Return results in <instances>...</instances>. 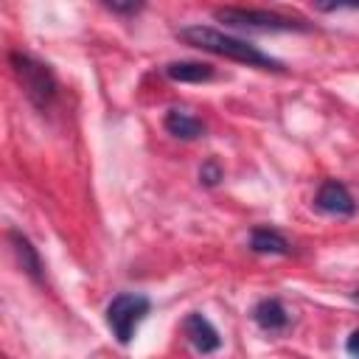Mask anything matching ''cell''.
I'll return each instance as SVG.
<instances>
[{"instance_id": "12", "label": "cell", "mask_w": 359, "mask_h": 359, "mask_svg": "<svg viewBox=\"0 0 359 359\" xmlns=\"http://www.w3.org/2000/svg\"><path fill=\"white\" fill-rule=\"evenodd\" d=\"M222 180H224L222 165H219L216 160H205V163H202V168H199V182H202V185H208V188H213V185H219Z\"/></svg>"}, {"instance_id": "11", "label": "cell", "mask_w": 359, "mask_h": 359, "mask_svg": "<svg viewBox=\"0 0 359 359\" xmlns=\"http://www.w3.org/2000/svg\"><path fill=\"white\" fill-rule=\"evenodd\" d=\"M165 76L171 81L199 84V81H210L216 76V70H213V65H205V62H168L165 65Z\"/></svg>"}, {"instance_id": "16", "label": "cell", "mask_w": 359, "mask_h": 359, "mask_svg": "<svg viewBox=\"0 0 359 359\" xmlns=\"http://www.w3.org/2000/svg\"><path fill=\"white\" fill-rule=\"evenodd\" d=\"M353 300H356V303H359V289H356V292H353Z\"/></svg>"}, {"instance_id": "9", "label": "cell", "mask_w": 359, "mask_h": 359, "mask_svg": "<svg viewBox=\"0 0 359 359\" xmlns=\"http://www.w3.org/2000/svg\"><path fill=\"white\" fill-rule=\"evenodd\" d=\"M163 123H165V129H168L174 137H180V140H196V137L205 135V123H202L196 115L185 112V109H168Z\"/></svg>"}, {"instance_id": "14", "label": "cell", "mask_w": 359, "mask_h": 359, "mask_svg": "<svg viewBox=\"0 0 359 359\" xmlns=\"http://www.w3.org/2000/svg\"><path fill=\"white\" fill-rule=\"evenodd\" d=\"M320 11H337V8H359V0H314Z\"/></svg>"}, {"instance_id": "8", "label": "cell", "mask_w": 359, "mask_h": 359, "mask_svg": "<svg viewBox=\"0 0 359 359\" xmlns=\"http://www.w3.org/2000/svg\"><path fill=\"white\" fill-rule=\"evenodd\" d=\"M8 241H11V247H14V255H17L20 266H22V272H25L31 280L42 283V280H45V275H42V258H39L36 247H34L22 233H17V230H11V233H8Z\"/></svg>"}, {"instance_id": "4", "label": "cell", "mask_w": 359, "mask_h": 359, "mask_svg": "<svg viewBox=\"0 0 359 359\" xmlns=\"http://www.w3.org/2000/svg\"><path fill=\"white\" fill-rule=\"evenodd\" d=\"M213 17L230 28H247V31H311L309 22L294 20V17H283L275 11H258V8H216Z\"/></svg>"}, {"instance_id": "10", "label": "cell", "mask_w": 359, "mask_h": 359, "mask_svg": "<svg viewBox=\"0 0 359 359\" xmlns=\"http://www.w3.org/2000/svg\"><path fill=\"white\" fill-rule=\"evenodd\" d=\"M250 250L258 255H289L292 252L289 241L272 227H255L250 233Z\"/></svg>"}, {"instance_id": "1", "label": "cell", "mask_w": 359, "mask_h": 359, "mask_svg": "<svg viewBox=\"0 0 359 359\" xmlns=\"http://www.w3.org/2000/svg\"><path fill=\"white\" fill-rule=\"evenodd\" d=\"M177 36H180L182 42L199 48V50H208V53H216V56L241 62V65H247V67H261V70H275V73L283 70V62L272 59L269 53H264V50L255 48L252 42L238 39V36H230V34H222V31L208 28V25H188V28H182Z\"/></svg>"}, {"instance_id": "7", "label": "cell", "mask_w": 359, "mask_h": 359, "mask_svg": "<svg viewBox=\"0 0 359 359\" xmlns=\"http://www.w3.org/2000/svg\"><path fill=\"white\" fill-rule=\"evenodd\" d=\"M252 320L261 331L266 334H278L289 325V311L283 309V303L278 297H264L252 306Z\"/></svg>"}, {"instance_id": "15", "label": "cell", "mask_w": 359, "mask_h": 359, "mask_svg": "<svg viewBox=\"0 0 359 359\" xmlns=\"http://www.w3.org/2000/svg\"><path fill=\"white\" fill-rule=\"evenodd\" d=\"M345 351H348L351 356H359V328L351 331V337H348V342H345Z\"/></svg>"}, {"instance_id": "6", "label": "cell", "mask_w": 359, "mask_h": 359, "mask_svg": "<svg viewBox=\"0 0 359 359\" xmlns=\"http://www.w3.org/2000/svg\"><path fill=\"white\" fill-rule=\"evenodd\" d=\"M182 331H185L188 342H191L199 353H213V351L222 348L219 331H216L213 323H210L205 314H199V311H191V314L182 320Z\"/></svg>"}, {"instance_id": "2", "label": "cell", "mask_w": 359, "mask_h": 359, "mask_svg": "<svg viewBox=\"0 0 359 359\" xmlns=\"http://www.w3.org/2000/svg\"><path fill=\"white\" fill-rule=\"evenodd\" d=\"M8 59H11L14 76H17V81L22 84L28 101H31L34 107H39V109L50 107V101L56 98V90H59L53 70H50L48 65L36 62V59L28 56V53H20V50H14Z\"/></svg>"}, {"instance_id": "13", "label": "cell", "mask_w": 359, "mask_h": 359, "mask_svg": "<svg viewBox=\"0 0 359 359\" xmlns=\"http://www.w3.org/2000/svg\"><path fill=\"white\" fill-rule=\"evenodd\" d=\"M109 11H115V14H123V17H129V14H137V11H143L146 8V0H101Z\"/></svg>"}, {"instance_id": "5", "label": "cell", "mask_w": 359, "mask_h": 359, "mask_svg": "<svg viewBox=\"0 0 359 359\" xmlns=\"http://www.w3.org/2000/svg\"><path fill=\"white\" fill-rule=\"evenodd\" d=\"M314 208L328 216H353L356 213V202L339 180H325L320 185V191L314 196Z\"/></svg>"}, {"instance_id": "3", "label": "cell", "mask_w": 359, "mask_h": 359, "mask_svg": "<svg viewBox=\"0 0 359 359\" xmlns=\"http://www.w3.org/2000/svg\"><path fill=\"white\" fill-rule=\"evenodd\" d=\"M151 309V300L140 292H121L109 300L107 306V325L112 331V337L121 342V345H129L137 325L146 320Z\"/></svg>"}]
</instances>
